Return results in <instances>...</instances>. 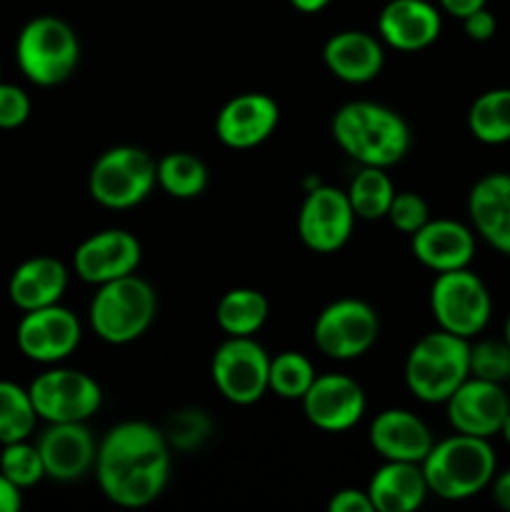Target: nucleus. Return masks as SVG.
<instances>
[{"instance_id": "nucleus-1", "label": "nucleus", "mask_w": 510, "mask_h": 512, "mask_svg": "<svg viewBox=\"0 0 510 512\" xmlns=\"http://www.w3.org/2000/svg\"><path fill=\"white\" fill-rule=\"evenodd\" d=\"M173 448L165 433L145 420H123L98 440L95 480L105 498L118 508H145L170 483Z\"/></svg>"}, {"instance_id": "nucleus-2", "label": "nucleus", "mask_w": 510, "mask_h": 512, "mask_svg": "<svg viewBox=\"0 0 510 512\" xmlns=\"http://www.w3.org/2000/svg\"><path fill=\"white\" fill-rule=\"evenodd\" d=\"M335 145L358 165L390 168L408 155L413 133L398 110L373 100L340 105L330 123Z\"/></svg>"}, {"instance_id": "nucleus-3", "label": "nucleus", "mask_w": 510, "mask_h": 512, "mask_svg": "<svg viewBox=\"0 0 510 512\" xmlns=\"http://www.w3.org/2000/svg\"><path fill=\"white\" fill-rule=\"evenodd\" d=\"M420 465L430 493L450 503L475 498L490 488L498 473V458L490 440L463 433H453L450 438L433 443Z\"/></svg>"}, {"instance_id": "nucleus-4", "label": "nucleus", "mask_w": 510, "mask_h": 512, "mask_svg": "<svg viewBox=\"0 0 510 512\" xmlns=\"http://www.w3.org/2000/svg\"><path fill=\"white\" fill-rule=\"evenodd\" d=\"M403 378L420 403H445L470 378V340L448 330H433L413 343Z\"/></svg>"}, {"instance_id": "nucleus-5", "label": "nucleus", "mask_w": 510, "mask_h": 512, "mask_svg": "<svg viewBox=\"0 0 510 512\" xmlns=\"http://www.w3.org/2000/svg\"><path fill=\"white\" fill-rule=\"evenodd\" d=\"M158 315V293L140 275L98 285L90 300L88 320L93 333L108 345H128L143 338Z\"/></svg>"}, {"instance_id": "nucleus-6", "label": "nucleus", "mask_w": 510, "mask_h": 512, "mask_svg": "<svg viewBox=\"0 0 510 512\" xmlns=\"http://www.w3.org/2000/svg\"><path fill=\"white\" fill-rule=\"evenodd\" d=\"M15 60L25 78L40 88H55L75 73L80 40L73 25L55 15H38L20 28Z\"/></svg>"}, {"instance_id": "nucleus-7", "label": "nucleus", "mask_w": 510, "mask_h": 512, "mask_svg": "<svg viewBox=\"0 0 510 512\" xmlns=\"http://www.w3.org/2000/svg\"><path fill=\"white\" fill-rule=\"evenodd\" d=\"M158 160L138 145H115L95 158L88 173V193L108 210H128L143 203L158 185Z\"/></svg>"}, {"instance_id": "nucleus-8", "label": "nucleus", "mask_w": 510, "mask_h": 512, "mask_svg": "<svg viewBox=\"0 0 510 512\" xmlns=\"http://www.w3.org/2000/svg\"><path fill=\"white\" fill-rule=\"evenodd\" d=\"M430 313L440 330L470 340L488 328L493 298L483 278L470 268L435 273L430 285Z\"/></svg>"}, {"instance_id": "nucleus-9", "label": "nucleus", "mask_w": 510, "mask_h": 512, "mask_svg": "<svg viewBox=\"0 0 510 512\" xmlns=\"http://www.w3.org/2000/svg\"><path fill=\"white\" fill-rule=\"evenodd\" d=\"M380 335V318L360 298H340L325 305L313 323V343L330 360H358Z\"/></svg>"}, {"instance_id": "nucleus-10", "label": "nucleus", "mask_w": 510, "mask_h": 512, "mask_svg": "<svg viewBox=\"0 0 510 512\" xmlns=\"http://www.w3.org/2000/svg\"><path fill=\"white\" fill-rule=\"evenodd\" d=\"M35 413L45 423H88L103 405V388L75 368H50L28 385Z\"/></svg>"}, {"instance_id": "nucleus-11", "label": "nucleus", "mask_w": 510, "mask_h": 512, "mask_svg": "<svg viewBox=\"0 0 510 512\" xmlns=\"http://www.w3.org/2000/svg\"><path fill=\"white\" fill-rule=\"evenodd\" d=\"M270 355L255 338H228L215 348L210 378L228 403L253 405L268 390Z\"/></svg>"}, {"instance_id": "nucleus-12", "label": "nucleus", "mask_w": 510, "mask_h": 512, "mask_svg": "<svg viewBox=\"0 0 510 512\" xmlns=\"http://www.w3.org/2000/svg\"><path fill=\"white\" fill-rule=\"evenodd\" d=\"M355 213L348 193L333 185L315 183L305 193L298 213V235L313 253L330 255L345 248L355 228Z\"/></svg>"}, {"instance_id": "nucleus-13", "label": "nucleus", "mask_w": 510, "mask_h": 512, "mask_svg": "<svg viewBox=\"0 0 510 512\" xmlns=\"http://www.w3.org/2000/svg\"><path fill=\"white\" fill-rule=\"evenodd\" d=\"M80 340H83V325L78 315L60 303L23 313L15 330L20 353L43 365H58L68 360L78 350Z\"/></svg>"}, {"instance_id": "nucleus-14", "label": "nucleus", "mask_w": 510, "mask_h": 512, "mask_svg": "<svg viewBox=\"0 0 510 512\" xmlns=\"http://www.w3.org/2000/svg\"><path fill=\"white\" fill-rule=\"evenodd\" d=\"M310 425L323 433H345L363 420L368 398L363 385L343 373L315 375L313 385L300 400Z\"/></svg>"}, {"instance_id": "nucleus-15", "label": "nucleus", "mask_w": 510, "mask_h": 512, "mask_svg": "<svg viewBox=\"0 0 510 512\" xmlns=\"http://www.w3.org/2000/svg\"><path fill=\"white\" fill-rule=\"evenodd\" d=\"M443 405L455 433L490 440L493 435H500L505 415L510 413V395L503 383H490L470 375Z\"/></svg>"}, {"instance_id": "nucleus-16", "label": "nucleus", "mask_w": 510, "mask_h": 512, "mask_svg": "<svg viewBox=\"0 0 510 512\" xmlns=\"http://www.w3.org/2000/svg\"><path fill=\"white\" fill-rule=\"evenodd\" d=\"M140 260H143L140 240L123 228H108L93 233L75 248L73 268L83 283L98 288L110 280L133 275Z\"/></svg>"}, {"instance_id": "nucleus-17", "label": "nucleus", "mask_w": 510, "mask_h": 512, "mask_svg": "<svg viewBox=\"0 0 510 512\" xmlns=\"http://www.w3.org/2000/svg\"><path fill=\"white\" fill-rule=\"evenodd\" d=\"M45 465V478L75 483L93 473L98 440L88 423H48L35 440Z\"/></svg>"}, {"instance_id": "nucleus-18", "label": "nucleus", "mask_w": 510, "mask_h": 512, "mask_svg": "<svg viewBox=\"0 0 510 512\" xmlns=\"http://www.w3.org/2000/svg\"><path fill=\"white\" fill-rule=\"evenodd\" d=\"M280 108L270 95L243 93L230 98L215 118V135L225 148L250 150L275 133Z\"/></svg>"}, {"instance_id": "nucleus-19", "label": "nucleus", "mask_w": 510, "mask_h": 512, "mask_svg": "<svg viewBox=\"0 0 510 512\" xmlns=\"http://www.w3.org/2000/svg\"><path fill=\"white\" fill-rule=\"evenodd\" d=\"M443 18L430 0H388L378 13V38L400 53H418L440 38Z\"/></svg>"}, {"instance_id": "nucleus-20", "label": "nucleus", "mask_w": 510, "mask_h": 512, "mask_svg": "<svg viewBox=\"0 0 510 512\" xmlns=\"http://www.w3.org/2000/svg\"><path fill=\"white\" fill-rule=\"evenodd\" d=\"M410 250L433 273L470 268L475 258V230L453 218H430L410 235Z\"/></svg>"}, {"instance_id": "nucleus-21", "label": "nucleus", "mask_w": 510, "mask_h": 512, "mask_svg": "<svg viewBox=\"0 0 510 512\" xmlns=\"http://www.w3.org/2000/svg\"><path fill=\"white\" fill-rule=\"evenodd\" d=\"M368 440L383 460L403 463H423L435 443L425 420L405 408L380 410L370 423Z\"/></svg>"}, {"instance_id": "nucleus-22", "label": "nucleus", "mask_w": 510, "mask_h": 512, "mask_svg": "<svg viewBox=\"0 0 510 512\" xmlns=\"http://www.w3.org/2000/svg\"><path fill=\"white\" fill-rule=\"evenodd\" d=\"M323 63L343 83H370L385 65L383 40L365 30H340L325 40Z\"/></svg>"}, {"instance_id": "nucleus-23", "label": "nucleus", "mask_w": 510, "mask_h": 512, "mask_svg": "<svg viewBox=\"0 0 510 512\" xmlns=\"http://www.w3.org/2000/svg\"><path fill=\"white\" fill-rule=\"evenodd\" d=\"M470 228L498 253L510 255V173L475 180L468 193Z\"/></svg>"}, {"instance_id": "nucleus-24", "label": "nucleus", "mask_w": 510, "mask_h": 512, "mask_svg": "<svg viewBox=\"0 0 510 512\" xmlns=\"http://www.w3.org/2000/svg\"><path fill=\"white\" fill-rule=\"evenodd\" d=\"M365 490L375 512H413L430 495L423 465L403 460H383Z\"/></svg>"}, {"instance_id": "nucleus-25", "label": "nucleus", "mask_w": 510, "mask_h": 512, "mask_svg": "<svg viewBox=\"0 0 510 512\" xmlns=\"http://www.w3.org/2000/svg\"><path fill=\"white\" fill-rule=\"evenodd\" d=\"M65 290H68V268L50 255L23 260L8 280L10 300L23 313L60 303Z\"/></svg>"}, {"instance_id": "nucleus-26", "label": "nucleus", "mask_w": 510, "mask_h": 512, "mask_svg": "<svg viewBox=\"0 0 510 512\" xmlns=\"http://www.w3.org/2000/svg\"><path fill=\"white\" fill-rule=\"evenodd\" d=\"M268 315V298L255 288L228 290L215 305V323L228 338H255Z\"/></svg>"}, {"instance_id": "nucleus-27", "label": "nucleus", "mask_w": 510, "mask_h": 512, "mask_svg": "<svg viewBox=\"0 0 510 512\" xmlns=\"http://www.w3.org/2000/svg\"><path fill=\"white\" fill-rule=\"evenodd\" d=\"M345 193H348L355 218L383 220L398 190H395L393 178L388 175V168L360 165V170L353 175Z\"/></svg>"}, {"instance_id": "nucleus-28", "label": "nucleus", "mask_w": 510, "mask_h": 512, "mask_svg": "<svg viewBox=\"0 0 510 512\" xmlns=\"http://www.w3.org/2000/svg\"><path fill=\"white\" fill-rule=\"evenodd\" d=\"M468 130L485 145L510 143V88L480 93L468 110Z\"/></svg>"}, {"instance_id": "nucleus-29", "label": "nucleus", "mask_w": 510, "mask_h": 512, "mask_svg": "<svg viewBox=\"0 0 510 512\" xmlns=\"http://www.w3.org/2000/svg\"><path fill=\"white\" fill-rule=\"evenodd\" d=\"M158 188L175 200H193L208 188V168L203 160L185 150L163 155L158 160Z\"/></svg>"}, {"instance_id": "nucleus-30", "label": "nucleus", "mask_w": 510, "mask_h": 512, "mask_svg": "<svg viewBox=\"0 0 510 512\" xmlns=\"http://www.w3.org/2000/svg\"><path fill=\"white\" fill-rule=\"evenodd\" d=\"M38 420L30 390L13 380H0V443L28 440Z\"/></svg>"}, {"instance_id": "nucleus-31", "label": "nucleus", "mask_w": 510, "mask_h": 512, "mask_svg": "<svg viewBox=\"0 0 510 512\" xmlns=\"http://www.w3.org/2000/svg\"><path fill=\"white\" fill-rule=\"evenodd\" d=\"M315 365L308 355L298 350H283L270 358L268 390L283 400H303L315 380Z\"/></svg>"}, {"instance_id": "nucleus-32", "label": "nucleus", "mask_w": 510, "mask_h": 512, "mask_svg": "<svg viewBox=\"0 0 510 512\" xmlns=\"http://www.w3.org/2000/svg\"><path fill=\"white\" fill-rule=\"evenodd\" d=\"M0 473L18 485L20 490L35 488L40 480L45 478V465L40 458L38 445L30 440H15V443H5L3 453H0Z\"/></svg>"}, {"instance_id": "nucleus-33", "label": "nucleus", "mask_w": 510, "mask_h": 512, "mask_svg": "<svg viewBox=\"0 0 510 512\" xmlns=\"http://www.w3.org/2000/svg\"><path fill=\"white\" fill-rule=\"evenodd\" d=\"M165 440L173 450L180 453H193V450L203 448L205 440L213 433V420L205 410L200 408H185L173 413L168 425L163 428Z\"/></svg>"}, {"instance_id": "nucleus-34", "label": "nucleus", "mask_w": 510, "mask_h": 512, "mask_svg": "<svg viewBox=\"0 0 510 512\" xmlns=\"http://www.w3.org/2000/svg\"><path fill=\"white\" fill-rule=\"evenodd\" d=\"M470 375L490 383H508L510 345L505 340H480L470 345Z\"/></svg>"}, {"instance_id": "nucleus-35", "label": "nucleus", "mask_w": 510, "mask_h": 512, "mask_svg": "<svg viewBox=\"0 0 510 512\" xmlns=\"http://www.w3.org/2000/svg\"><path fill=\"white\" fill-rule=\"evenodd\" d=\"M385 218L390 220L395 230L413 235L430 220V208L423 195L415 193V190H398Z\"/></svg>"}, {"instance_id": "nucleus-36", "label": "nucleus", "mask_w": 510, "mask_h": 512, "mask_svg": "<svg viewBox=\"0 0 510 512\" xmlns=\"http://www.w3.org/2000/svg\"><path fill=\"white\" fill-rule=\"evenodd\" d=\"M30 95L20 85L0 83V130H15L30 118Z\"/></svg>"}, {"instance_id": "nucleus-37", "label": "nucleus", "mask_w": 510, "mask_h": 512, "mask_svg": "<svg viewBox=\"0 0 510 512\" xmlns=\"http://www.w3.org/2000/svg\"><path fill=\"white\" fill-rule=\"evenodd\" d=\"M463 30L470 40H475V43H485V40L493 38L495 30H498V20H495V15L490 13L488 5H485V8H478L475 13L465 15Z\"/></svg>"}, {"instance_id": "nucleus-38", "label": "nucleus", "mask_w": 510, "mask_h": 512, "mask_svg": "<svg viewBox=\"0 0 510 512\" xmlns=\"http://www.w3.org/2000/svg\"><path fill=\"white\" fill-rule=\"evenodd\" d=\"M330 512H375L373 503L368 498V490L360 488H343L330 498Z\"/></svg>"}, {"instance_id": "nucleus-39", "label": "nucleus", "mask_w": 510, "mask_h": 512, "mask_svg": "<svg viewBox=\"0 0 510 512\" xmlns=\"http://www.w3.org/2000/svg\"><path fill=\"white\" fill-rule=\"evenodd\" d=\"M20 508H23V490L0 473V512H18Z\"/></svg>"}, {"instance_id": "nucleus-40", "label": "nucleus", "mask_w": 510, "mask_h": 512, "mask_svg": "<svg viewBox=\"0 0 510 512\" xmlns=\"http://www.w3.org/2000/svg\"><path fill=\"white\" fill-rule=\"evenodd\" d=\"M438 5H440V10H445L448 15L463 20L465 15L475 13L478 8H485V5H488V0H438Z\"/></svg>"}, {"instance_id": "nucleus-41", "label": "nucleus", "mask_w": 510, "mask_h": 512, "mask_svg": "<svg viewBox=\"0 0 510 512\" xmlns=\"http://www.w3.org/2000/svg\"><path fill=\"white\" fill-rule=\"evenodd\" d=\"M490 493L498 508L510 510V468L503 473H495L493 483H490Z\"/></svg>"}, {"instance_id": "nucleus-42", "label": "nucleus", "mask_w": 510, "mask_h": 512, "mask_svg": "<svg viewBox=\"0 0 510 512\" xmlns=\"http://www.w3.org/2000/svg\"><path fill=\"white\" fill-rule=\"evenodd\" d=\"M288 3L293 5L295 10H300V13L313 15V13H320V10L328 8V5L333 3V0H288Z\"/></svg>"}, {"instance_id": "nucleus-43", "label": "nucleus", "mask_w": 510, "mask_h": 512, "mask_svg": "<svg viewBox=\"0 0 510 512\" xmlns=\"http://www.w3.org/2000/svg\"><path fill=\"white\" fill-rule=\"evenodd\" d=\"M500 435H503V440H505V443L510 445V413L505 415V420H503V428H500Z\"/></svg>"}, {"instance_id": "nucleus-44", "label": "nucleus", "mask_w": 510, "mask_h": 512, "mask_svg": "<svg viewBox=\"0 0 510 512\" xmlns=\"http://www.w3.org/2000/svg\"><path fill=\"white\" fill-rule=\"evenodd\" d=\"M503 340L505 343L510 345V313H508V318H505V330H503Z\"/></svg>"}, {"instance_id": "nucleus-45", "label": "nucleus", "mask_w": 510, "mask_h": 512, "mask_svg": "<svg viewBox=\"0 0 510 512\" xmlns=\"http://www.w3.org/2000/svg\"><path fill=\"white\" fill-rule=\"evenodd\" d=\"M0 453H3V443H0Z\"/></svg>"}]
</instances>
